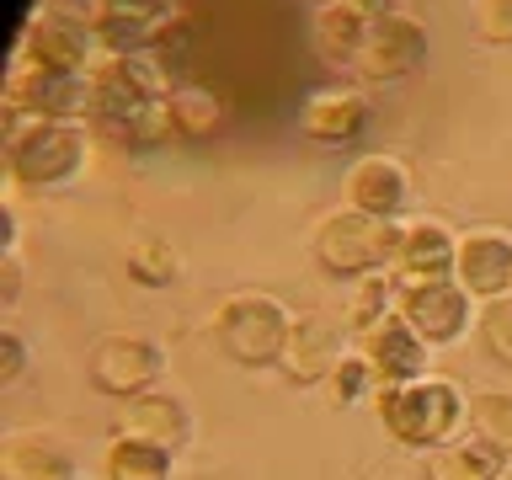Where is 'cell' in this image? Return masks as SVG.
<instances>
[{
    "label": "cell",
    "instance_id": "e0dca14e",
    "mask_svg": "<svg viewBox=\"0 0 512 480\" xmlns=\"http://www.w3.org/2000/svg\"><path fill=\"white\" fill-rule=\"evenodd\" d=\"M368 27H374V16H368L358 0H331V6L315 11V27H310L315 54L326 59L331 70H352V64H358V48L368 38Z\"/></svg>",
    "mask_w": 512,
    "mask_h": 480
},
{
    "label": "cell",
    "instance_id": "484cf974",
    "mask_svg": "<svg viewBox=\"0 0 512 480\" xmlns=\"http://www.w3.org/2000/svg\"><path fill=\"white\" fill-rule=\"evenodd\" d=\"M368 384H374V368L363 363V352H358V347H352L347 358L331 368V379H326V400H331V406H352V400H358V395L368 390Z\"/></svg>",
    "mask_w": 512,
    "mask_h": 480
},
{
    "label": "cell",
    "instance_id": "7c38bea8",
    "mask_svg": "<svg viewBox=\"0 0 512 480\" xmlns=\"http://www.w3.org/2000/svg\"><path fill=\"white\" fill-rule=\"evenodd\" d=\"M347 326H331L326 315H294L283 347V374L294 384H326L331 368L347 358Z\"/></svg>",
    "mask_w": 512,
    "mask_h": 480
},
{
    "label": "cell",
    "instance_id": "8992f818",
    "mask_svg": "<svg viewBox=\"0 0 512 480\" xmlns=\"http://www.w3.org/2000/svg\"><path fill=\"white\" fill-rule=\"evenodd\" d=\"M16 64L27 70H43V75H91V64L102 59V43H96L91 27H80L75 16H59V11H32L22 38H16Z\"/></svg>",
    "mask_w": 512,
    "mask_h": 480
},
{
    "label": "cell",
    "instance_id": "6da1fadb",
    "mask_svg": "<svg viewBox=\"0 0 512 480\" xmlns=\"http://www.w3.org/2000/svg\"><path fill=\"white\" fill-rule=\"evenodd\" d=\"M464 395L454 379H411V384H384L374 390L379 422L400 448H416V454H432V448L454 443V432L464 427Z\"/></svg>",
    "mask_w": 512,
    "mask_h": 480
},
{
    "label": "cell",
    "instance_id": "cb8c5ba5",
    "mask_svg": "<svg viewBox=\"0 0 512 480\" xmlns=\"http://www.w3.org/2000/svg\"><path fill=\"white\" fill-rule=\"evenodd\" d=\"M128 272H134V283H144V288H171L176 272H182V262H176L171 240L144 235V240L128 246Z\"/></svg>",
    "mask_w": 512,
    "mask_h": 480
},
{
    "label": "cell",
    "instance_id": "4316f807",
    "mask_svg": "<svg viewBox=\"0 0 512 480\" xmlns=\"http://www.w3.org/2000/svg\"><path fill=\"white\" fill-rule=\"evenodd\" d=\"M470 22L480 43H512V0H475Z\"/></svg>",
    "mask_w": 512,
    "mask_h": 480
},
{
    "label": "cell",
    "instance_id": "83f0119b",
    "mask_svg": "<svg viewBox=\"0 0 512 480\" xmlns=\"http://www.w3.org/2000/svg\"><path fill=\"white\" fill-rule=\"evenodd\" d=\"M22 374H27V342L6 326V331H0V390L22 384Z\"/></svg>",
    "mask_w": 512,
    "mask_h": 480
},
{
    "label": "cell",
    "instance_id": "ffe728a7",
    "mask_svg": "<svg viewBox=\"0 0 512 480\" xmlns=\"http://www.w3.org/2000/svg\"><path fill=\"white\" fill-rule=\"evenodd\" d=\"M171 464H176L171 448L139 438V432H118L107 443L102 470H107V480H171Z\"/></svg>",
    "mask_w": 512,
    "mask_h": 480
},
{
    "label": "cell",
    "instance_id": "2e32d148",
    "mask_svg": "<svg viewBox=\"0 0 512 480\" xmlns=\"http://www.w3.org/2000/svg\"><path fill=\"white\" fill-rule=\"evenodd\" d=\"M0 480H75V459L48 432L16 427L0 438Z\"/></svg>",
    "mask_w": 512,
    "mask_h": 480
},
{
    "label": "cell",
    "instance_id": "603a6c76",
    "mask_svg": "<svg viewBox=\"0 0 512 480\" xmlns=\"http://www.w3.org/2000/svg\"><path fill=\"white\" fill-rule=\"evenodd\" d=\"M171 118H176V134L187 139H203L219 128V96L208 86H187V80H176L171 86Z\"/></svg>",
    "mask_w": 512,
    "mask_h": 480
},
{
    "label": "cell",
    "instance_id": "4fadbf2b",
    "mask_svg": "<svg viewBox=\"0 0 512 480\" xmlns=\"http://www.w3.org/2000/svg\"><path fill=\"white\" fill-rule=\"evenodd\" d=\"M342 198H347V208H363V214L400 219L411 203V176L395 155H363V160H352Z\"/></svg>",
    "mask_w": 512,
    "mask_h": 480
},
{
    "label": "cell",
    "instance_id": "8fae6325",
    "mask_svg": "<svg viewBox=\"0 0 512 480\" xmlns=\"http://www.w3.org/2000/svg\"><path fill=\"white\" fill-rule=\"evenodd\" d=\"M454 278H459L464 288H470V294H475L480 304L512 294V235H507V230H496V224L464 230V235H459Z\"/></svg>",
    "mask_w": 512,
    "mask_h": 480
},
{
    "label": "cell",
    "instance_id": "5b68a950",
    "mask_svg": "<svg viewBox=\"0 0 512 480\" xmlns=\"http://www.w3.org/2000/svg\"><path fill=\"white\" fill-rule=\"evenodd\" d=\"M91 118L112 123V134L128 128L144 107L171 96V75L155 54H102L91 64Z\"/></svg>",
    "mask_w": 512,
    "mask_h": 480
},
{
    "label": "cell",
    "instance_id": "9a60e30c",
    "mask_svg": "<svg viewBox=\"0 0 512 480\" xmlns=\"http://www.w3.org/2000/svg\"><path fill=\"white\" fill-rule=\"evenodd\" d=\"M368 128V102L352 86H320L299 102V134L310 144H352Z\"/></svg>",
    "mask_w": 512,
    "mask_h": 480
},
{
    "label": "cell",
    "instance_id": "4dcf8cb0",
    "mask_svg": "<svg viewBox=\"0 0 512 480\" xmlns=\"http://www.w3.org/2000/svg\"><path fill=\"white\" fill-rule=\"evenodd\" d=\"M502 480H512V464H507V475H502Z\"/></svg>",
    "mask_w": 512,
    "mask_h": 480
},
{
    "label": "cell",
    "instance_id": "9c48e42d",
    "mask_svg": "<svg viewBox=\"0 0 512 480\" xmlns=\"http://www.w3.org/2000/svg\"><path fill=\"white\" fill-rule=\"evenodd\" d=\"M475 294L464 288L459 278H438V283H400L395 294V310L416 326V336H422L427 347H448L459 342L464 331H470L475 320Z\"/></svg>",
    "mask_w": 512,
    "mask_h": 480
},
{
    "label": "cell",
    "instance_id": "1f68e13d",
    "mask_svg": "<svg viewBox=\"0 0 512 480\" xmlns=\"http://www.w3.org/2000/svg\"><path fill=\"white\" fill-rule=\"evenodd\" d=\"M320 6H331V0H320Z\"/></svg>",
    "mask_w": 512,
    "mask_h": 480
},
{
    "label": "cell",
    "instance_id": "ac0fdd59",
    "mask_svg": "<svg viewBox=\"0 0 512 480\" xmlns=\"http://www.w3.org/2000/svg\"><path fill=\"white\" fill-rule=\"evenodd\" d=\"M123 432H139V438H150L160 448H171V454H182L187 438H192V416L176 395L166 390H144L134 400H123Z\"/></svg>",
    "mask_w": 512,
    "mask_h": 480
},
{
    "label": "cell",
    "instance_id": "7a4b0ae2",
    "mask_svg": "<svg viewBox=\"0 0 512 480\" xmlns=\"http://www.w3.org/2000/svg\"><path fill=\"white\" fill-rule=\"evenodd\" d=\"M400 235L406 224L400 219H379V214H363V208H336L315 224V262L342 283H358V278H374V272H390L395 256H400Z\"/></svg>",
    "mask_w": 512,
    "mask_h": 480
},
{
    "label": "cell",
    "instance_id": "ba28073f",
    "mask_svg": "<svg viewBox=\"0 0 512 480\" xmlns=\"http://www.w3.org/2000/svg\"><path fill=\"white\" fill-rule=\"evenodd\" d=\"M422 59H427V27L406 11H384V16H374V27H368L352 75L368 80V86H395V80L422 70Z\"/></svg>",
    "mask_w": 512,
    "mask_h": 480
},
{
    "label": "cell",
    "instance_id": "52a82bcc",
    "mask_svg": "<svg viewBox=\"0 0 512 480\" xmlns=\"http://www.w3.org/2000/svg\"><path fill=\"white\" fill-rule=\"evenodd\" d=\"M160 374H166V352H160L150 336H134V331L96 336L91 352H86V379L112 400H134L144 390H155Z\"/></svg>",
    "mask_w": 512,
    "mask_h": 480
},
{
    "label": "cell",
    "instance_id": "5bb4252c",
    "mask_svg": "<svg viewBox=\"0 0 512 480\" xmlns=\"http://www.w3.org/2000/svg\"><path fill=\"white\" fill-rule=\"evenodd\" d=\"M454 262H459V235L443 219H411L390 272L395 283H438V278H454Z\"/></svg>",
    "mask_w": 512,
    "mask_h": 480
},
{
    "label": "cell",
    "instance_id": "f1b7e54d",
    "mask_svg": "<svg viewBox=\"0 0 512 480\" xmlns=\"http://www.w3.org/2000/svg\"><path fill=\"white\" fill-rule=\"evenodd\" d=\"M22 251H0V310H11L22 299Z\"/></svg>",
    "mask_w": 512,
    "mask_h": 480
},
{
    "label": "cell",
    "instance_id": "44dd1931",
    "mask_svg": "<svg viewBox=\"0 0 512 480\" xmlns=\"http://www.w3.org/2000/svg\"><path fill=\"white\" fill-rule=\"evenodd\" d=\"M464 422H470V438L502 448L512 459V390H470Z\"/></svg>",
    "mask_w": 512,
    "mask_h": 480
},
{
    "label": "cell",
    "instance_id": "3957f363",
    "mask_svg": "<svg viewBox=\"0 0 512 480\" xmlns=\"http://www.w3.org/2000/svg\"><path fill=\"white\" fill-rule=\"evenodd\" d=\"M91 160V134L86 123H48V118H32L22 128L6 134V176L11 187H64L86 171Z\"/></svg>",
    "mask_w": 512,
    "mask_h": 480
},
{
    "label": "cell",
    "instance_id": "277c9868",
    "mask_svg": "<svg viewBox=\"0 0 512 480\" xmlns=\"http://www.w3.org/2000/svg\"><path fill=\"white\" fill-rule=\"evenodd\" d=\"M288 315L283 299L272 294H230L214 310V342L230 363L240 368H267V363H283V347H288Z\"/></svg>",
    "mask_w": 512,
    "mask_h": 480
},
{
    "label": "cell",
    "instance_id": "30bf717a",
    "mask_svg": "<svg viewBox=\"0 0 512 480\" xmlns=\"http://www.w3.org/2000/svg\"><path fill=\"white\" fill-rule=\"evenodd\" d=\"M358 352L363 363L374 368V390H384V384H411V379H427V342L416 336V326L400 310H390L379 320V326H368L358 336Z\"/></svg>",
    "mask_w": 512,
    "mask_h": 480
},
{
    "label": "cell",
    "instance_id": "d4e9b609",
    "mask_svg": "<svg viewBox=\"0 0 512 480\" xmlns=\"http://www.w3.org/2000/svg\"><path fill=\"white\" fill-rule=\"evenodd\" d=\"M475 331H480V342H486V352H491V358L512 368V294H502V299H486V304H480V315H475Z\"/></svg>",
    "mask_w": 512,
    "mask_h": 480
},
{
    "label": "cell",
    "instance_id": "f546056e",
    "mask_svg": "<svg viewBox=\"0 0 512 480\" xmlns=\"http://www.w3.org/2000/svg\"><path fill=\"white\" fill-rule=\"evenodd\" d=\"M96 11H123V16H171V0H96ZM91 22V16H86Z\"/></svg>",
    "mask_w": 512,
    "mask_h": 480
},
{
    "label": "cell",
    "instance_id": "d6986e66",
    "mask_svg": "<svg viewBox=\"0 0 512 480\" xmlns=\"http://www.w3.org/2000/svg\"><path fill=\"white\" fill-rule=\"evenodd\" d=\"M507 454L480 438H464V443H443L427 454V480H502L507 475Z\"/></svg>",
    "mask_w": 512,
    "mask_h": 480
},
{
    "label": "cell",
    "instance_id": "7402d4cb",
    "mask_svg": "<svg viewBox=\"0 0 512 480\" xmlns=\"http://www.w3.org/2000/svg\"><path fill=\"white\" fill-rule=\"evenodd\" d=\"M395 294H400L395 272H374V278H358V283H352V294H347V304H342V326H347L352 336H363L368 326H379V320L395 310Z\"/></svg>",
    "mask_w": 512,
    "mask_h": 480
}]
</instances>
